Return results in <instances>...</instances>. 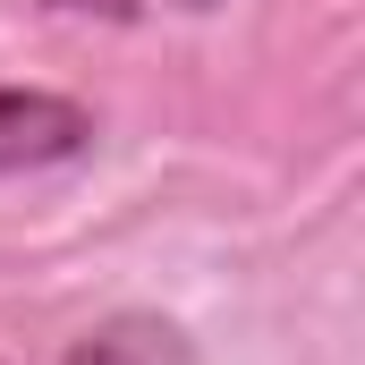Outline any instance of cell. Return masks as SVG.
I'll return each instance as SVG.
<instances>
[{"label":"cell","instance_id":"obj_1","mask_svg":"<svg viewBox=\"0 0 365 365\" xmlns=\"http://www.w3.org/2000/svg\"><path fill=\"white\" fill-rule=\"evenodd\" d=\"M93 145V110L68 93L0 86V170H43V162H77Z\"/></svg>","mask_w":365,"mask_h":365},{"label":"cell","instance_id":"obj_2","mask_svg":"<svg viewBox=\"0 0 365 365\" xmlns=\"http://www.w3.org/2000/svg\"><path fill=\"white\" fill-rule=\"evenodd\" d=\"M68 365H187V340L162 323V314H119V323H102L86 331Z\"/></svg>","mask_w":365,"mask_h":365},{"label":"cell","instance_id":"obj_3","mask_svg":"<svg viewBox=\"0 0 365 365\" xmlns=\"http://www.w3.org/2000/svg\"><path fill=\"white\" fill-rule=\"evenodd\" d=\"M51 9H77V17H102V26H128L136 0H51Z\"/></svg>","mask_w":365,"mask_h":365},{"label":"cell","instance_id":"obj_4","mask_svg":"<svg viewBox=\"0 0 365 365\" xmlns=\"http://www.w3.org/2000/svg\"><path fill=\"white\" fill-rule=\"evenodd\" d=\"M179 9H212V0H179Z\"/></svg>","mask_w":365,"mask_h":365}]
</instances>
